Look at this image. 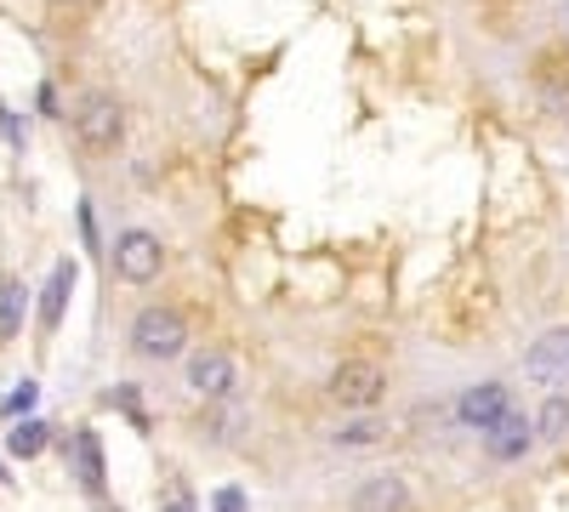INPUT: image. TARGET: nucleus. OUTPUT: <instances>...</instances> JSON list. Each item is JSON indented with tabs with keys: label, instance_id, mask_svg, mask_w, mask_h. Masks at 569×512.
<instances>
[{
	"label": "nucleus",
	"instance_id": "obj_1",
	"mask_svg": "<svg viewBox=\"0 0 569 512\" xmlns=\"http://www.w3.org/2000/svg\"><path fill=\"white\" fill-rule=\"evenodd\" d=\"M69 131H74V143L86 154H114L126 143V109H120V98H109V91H86V98L74 103V114H69Z\"/></svg>",
	"mask_w": 569,
	"mask_h": 512
},
{
	"label": "nucleus",
	"instance_id": "obj_2",
	"mask_svg": "<svg viewBox=\"0 0 569 512\" xmlns=\"http://www.w3.org/2000/svg\"><path fill=\"white\" fill-rule=\"evenodd\" d=\"M325 393L337 399L342 410H376L388 399V370L376 364V359H342L337 370H330V382H325Z\"/></svg>",
	"mask_w": 569,
	"mask_h": 512
},
{
	"label": "nucleus",
	"instance_id": "obj_3",
	"mask_svg": "<svg viewBox=\"0 0 569 512\" xmlns=\"http://www.w3.org/2000/svg\"><path fill=\"white\" fill-rule=\"evenodd\" d=\"M109 268H114L120 285H154L160 268H166V245H160V234H149V228H126V234H114Z\"/></svg>",
	"mask_w": 569,
	"mask_h": 512
},
{
	"label": "nucleus",
	"instance_id": "obj_4",
	"mask_svg": "<svg viewBox=\"0 0 569 512\" xmlns=\"http://www.w3.org/2000/svg\"><path fill=\"white\" fill-rule=\"evenodd\" d=\"M188 348V319L177 313V308H142L137 319H131V353H142V359H177Z\"/></svg>",
	"mask_w": 569,
	"mask_h": 512
},
{
	"label": "nucleus",
	"instance_id": "obj_5",
	"mask_svg": "<svg viewBox=\"0 0 569 512\" xmlns=\"http://www.w3.org/2000/svg\"><path fill=\"white\" fill-rule=\"evenodd\" d=\"M525 377L536 388H569V324L536 337V348L525 353Z\"/></svg>",
	"mask_w": 569,
	"mask_h": 512
},
{
	"label": "nucleus",
	"instance_id": "obj_6",
	"mask_svg": "<svg viewBox=\"0 0 569 512\" xmlns=\"http://www.w3.org/2000/svg\"><path fill=\"white\" fill-rule=\"evenodd\" d=\"M512 410V393H507V382H472V388H461V399H456V415H461V428H472V433H490L501 415Z\"/></svg>",
	"mask_w": 569,
	"mask_h": 512
},
{
	"label": "nucleus",
	"instance_id": "obj_7",
	"mask_svg": "<svg viewBox=\"0 0 569 512\" xmlns=\"http://www.w3.org/2000/svg\"><path fill=\"white\" fill-rule=\"evenodd\" d=\"M188 388H194L200 399H228L233 393V359L217 353V348H200L194 359H188Z\"/></svg>",
	"mask_w": 569,
	"mask_h": 512
},
{
	"label": "nucleus",
	"instance_id": "obj_8",
	"mask_svg": "<svg viewBox=\"0 0 569 512\" xmlns=\"http://www.w3.org/2000/svg\"><path fill=\"white\" fill-rule=\"evenodd\" d=\"M530 444H536V422H530V415H518V410H507L501 422L490 428V439H485V450H490L496 461H518Z\"/></svg>",
	"mask_w": 569,
	"mask_h": 512
},
{
	"label": "nucleus",
	"instance_id": "obj_9",
	"mask_svg": "<svg viewBox=\"0 0 569 512\" xmlns=\"http://www.w3.org/2000/svg\"><path fill=\"white\" fill-rule=\"evenodd\" d=\"M410 506V490H405V479H393V473H370L359 490H353V512H405Z\"/></svg>",
	"mask_w": 569,
	"mask_h": 512
},
{
	"label": "nucleus",
	"instance_id": "obj_10",
	"mask_svg": "<svg viewBox=\"0 0 569 512\" xmlns=\"http://www.w3.org/2000/svg\"><path fill=\"white\" fill-rule=\"evenodd\" d=\"M74 473H80V490H86V495H103V490H109L103 439L91 433V428H80V433H74Z\"/></svg>",
	"mask_w": 569,
	"mask_h": 512
},
{
	"label": "nucleus",
	"instance_id": "obj_11",
	"mask_svg": "<svg viewBox=\"0 0 569 512\" xmlns=\"http://www.w3.org/2000/svg\"><path fill=\"white\" fill-rule=\"evenodd\" d=\"M23 313H29V285H23L18 273H0V348L18 342Z\"/></svg>",
	"mask_w": 569,
	"mask_h": 512
},
{
	"label": "nucleus",
	"instance_id": "obj_12",
	"mask_svg": "<svg viewBox=\"0 0 569 512\" xmlns=\"http://www.w3.org/2000/svg\"><path fill=\"white\" fill-rule=\"evenodd\" d=\"M536 103L552 126H569V69H552V63L536 69Z\"/></svg>",
	"mask_w": 569,
	"mask_h": 512
},
{
	"label": "nucleus",
	"instance_id": "obj_13",
	"mask_svg": "<svg viewBox=\"0 0 569 512\" xmlns=\"http://www.w3.org/2000/svg\"><path fill=\"white\" fill-rule=\"evenodd\" d=\"M69 291H74V262H58L52 279H46V291H40V331L52 337L58 331V319L69 308Z\"/></svg>",
	"mask_w": 569,
	"mask_h": 512
},
{
	"label": "nucleus",
	"instance_id": "obj_14",
	"mask_svg": "<svg viewBox=\"0 0 569 512\" xmlns=\"http://www.w3.org/2000/svg\"><path fill=\"white\" fill-rule=\"evenodd\" d=\"M536 439L569 444V399H563V393H547V404H541V415H536Z\"/></svg>",
	"mask_w": 569,
	"mask_h": 512
},
{
	"label": "nucleus",
	"instance_id": "obj_15",
	"mask_svg": "<svg viewBox=\"0 0 569 512\" xmlns=\"http://www.w3.org/2000/svg\"><path fill=\"white\" fill-rule=\"evenodd\" d=\"M7 450H12V455H23V461H29V455H40V450H46V428H40V422H23V428H12Z\"/></svg>",
	"mask_w": 569,
	"mask_h": 512
},
{
	"label": "nucleus",
	"instance_id": "obj_16",
	"mask_svg": "<svg viewBox=\"0 0 569 512\" xmlns=\"http://www.w3.org/2000/svg\"><path fill=\"white\" fill-rule=\"evenodd\" d=\"M376 439H382V428H376V422H353V428H342V433H337V444H342V450H365V444H376Z\"/></svg>",
	"mask_w": 569,
	"mask_h": 512
},
{
	"label": "nucleus",
	"instance_id": "obj_17",
	"mask_svg": "<svg viewBox=\"0 0 569 512\" xmlns=\"http://www.w3.org/2000/svg\"><path fill=\"white\" fill-rule=\"evenodd\" d=\"M34 399H40V388H34V382H23V388H12V399L0 404V410H34Z\"/></svg>",
	"mask_w": 569,
	"mask_h": 512
},
{
	"label": "nucleus",
	"instance_id": "obj_18",
	"mask_svg": "<svg viewBox=\"0 0 569 512\" xmlns=\"http://www.w3.org/2000/svg\"><path fill=\"white\" fill-rule=\"evenodd\" d=\"M217 512H246V501L233 495V490H222V495H217Z\"/></svg>",
	"mask_w": 569,
	"mask_h": 512
},
{
	"label": "nucleus",
	"instance_id": "obj_19",
	"mask_svg": "<svg viewBox=\"0 0 569 512\" xmlns=\"http://www.w3.org/2000/svg\"><path fill=\"white\" fill-rule=\"evenodd\" d=\"M160 512H194V506H188V501H182V495H171V501H166V506H160Z\"/></svg>",
	"mask_w": 569,
	"mask_h": 512
},
{
	"label": "nucleus",
	"instance_id": "obj_20",
	"mask_svg": "<svg viewBox=\"0 0 569 512\" xmlns=\"http://www.w3.org/2000/svg\"><path fill=\"white\" fill-rule=\"evenodd\" d=\"M0 484H7V473H0Z\"/></svg>",
	"mask_w": 569,
	"mask_h": 512
}]
</instances>
